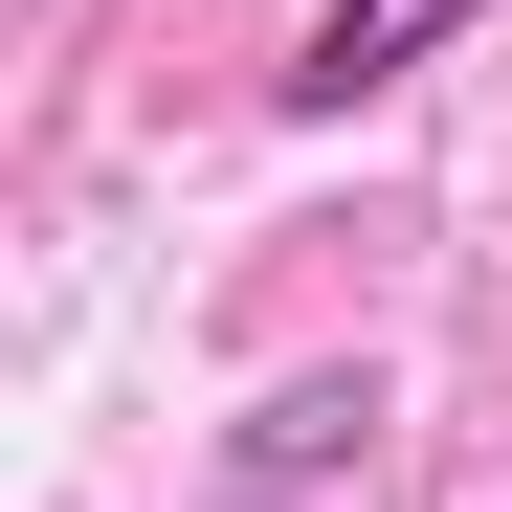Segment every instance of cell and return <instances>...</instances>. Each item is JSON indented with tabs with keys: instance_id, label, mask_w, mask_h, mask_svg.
I'll return each mask as SVG.
<instances>
[{
	"instance_id": "6da1fadb",
	"label": "cell",
	"mask_w": 512,
	"mask_h": 512,
	"mask_svg": "<svg viewBox=\"0 0 512 512\" xmlns=\"http://www.w3.org/2000/svg\"><path fill=\"white\" fill-rule=\"evenodd\" d=\"M334 468L379 490V379H290L268 423H245V468H223V512H290V490H334Z\"/></svg>"
},
{
	"instance_id": "7a4b0ae2",
	"label": "cell",
	"mask_w": 512,
	"mask_h": 512,
	"mask_svg": "<svg viewBox=\"0 0 512 512\" xmlns=\"http://www.w3.org/2000/svg\"><path fill=\"white\" fill-rule=\"evenodd\" d=\"M446 23H490V0H334V23L290 45V112H379V90H401Z\"/></svg>"
}]
</instances>
